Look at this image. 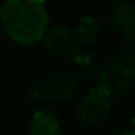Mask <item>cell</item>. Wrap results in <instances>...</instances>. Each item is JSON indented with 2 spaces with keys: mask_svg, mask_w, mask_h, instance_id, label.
<instances>
[{
  "mask_svg": "<svg viewBox=\"0 0 135 135\" xmlns=\"http://www.w3.org/2000/svg\"><path fill=\"white\" fill-rule=\"evenodd\" d=\"M45 0H3L0 26L15 44L31 47L39 42L48 29Z\"/></svg>",
  "mask_w": 135,
  "mask_h": 135,
  "instance_id": "obj_1",
  "label": "cell"
},
{
  "mask_svg": "<svg viewBox=\"0 0 135 135\" xmlns=\"http://www.w3.org/2000/svg\"><path fill=\"white\" fill-rule=\"evenodd\" d=\"M79 89V79L70 70H58L47 77L41 84L31 90L33 100L50 99L52 102L62 103L73 99Z\"/></svg>",
  "mask_w": 135,
  "mask_h": 135,
  "instance_id": "obj_2",
  "label": "cell"
},
{
  "mask_svg": "<svg viewBox=\"0 0 135 135\" xmlns=\"http://www.w3.org/2000/svg\"><path fill=\"white\" fill-rule=\"evenodd\" d=\"M112 109V89L109 86H91L76 105L77 116L84 123H97L106 119Z\"/></svg>",
  "mask_w": 135,
  "mask_h": 135,
  "instance_id": "obj_3",
  "label": "cell"
},
{
  "mask_svg": "<svg viewBox=\"0 0 135 135\" xmlns=\"http://www.w3.org/2000/svg\"><path fill=\"white\" fill-rule=\"evenodd\" d=\"M110 89L118 94H125L135 84V50L131 47L116 51L109 64Z\"/></svg>",
  "mask_w": 135,
  "mask_h": 135,
  "instance_id": "obj_4",
  "label": "cell"
},
{
  "mask_svg": "<svg viewBox=\"0 0 135 135\" xmlns=\"http://www.w3.org/2000/svg\"><path fill=\"white\" fill-rule=\"evenodd\" d=\"M41 41L44 42L45 51L50 55H54L57 58L71 57L80 48V44L76 38L73 28L62 23L50 26Z\"/></svg>",
  "mask_w": 135,
  "mask_h": 135,
  "instance_id": "obj_5",
  "label": "cell"
},
{
  "mask_svg": "<svg viewBox=\"0 0 135 135\" xmlns=\"http://www.w3.org/2000/svg\"><path fill=\"white\" fill-rule=\"evenodd\" d=\"M112 25L126 42H135V3L122 0L112 9Z\"/></svg>",
  "mask_w": 135,
  "mask_h": 135,
  "instance_id": "obj_6",
  "label": "cell"
},
{
  "mask_svg": "<svg viewBox=\"0 0 135 135\" xmlns=\"http://www.w3.org/2000/svg\"><path fill=\"white\" fill-rule=\"evenodd\" d=\"M29 134L31 135H60L61 122L52 112L39 109L29 119Z\"/></svg>",
  "mask_w": 135,
  "mask_h": 135,
  "instance_id": "obj_7",
  "label": "cell"
},
{
  "mask_svg": "<svg viewBox=\"0 0 135 135\" xmlns=\"http://www.w3.org/2000/svg\"><path fill=\"white\" fill-rule=\"evenodd\" d=\"M74 33L79 41V44L84 45H93L99 39L100 32H102V23L96 16L86 15L77 21L74 26Z\"/></svg>",
  "mask_w": 135,
  "mask_h": 135,
  "instance_id": "obj_8",
  "label": "cell"
},
{
  "mask_svg": "<svg viewBox=\"0 0 135 135\" xmlns=\"http://www.w3.org/2000/svg\"><path fill=\"white\" fill-rule=\"evenodd\" d=\"M83 71H84L86 79L91 83V86H109L110 87V74L103 64L93 60L91 64L86 67Z\"/></svg>",
  "mask_w": 135,
  "mask_h": 135,
  "instance_id": "obj_9",
  "label": "cell"
},
{
  "mask_svg": "<svg viewBox=\"0 0 135 135\" xmlns=\"http://www.w3.org/2000/svg\"><path fill=\"white\" fill-rule=\"evenodd\" d=\"M70 58H71V62H73L77 68H80V70H84V68L89 67V65L91 64V61H93L91 54L86 50H81V48H79Z\"/></svg>",
  "mask_w": 135,
  "mask_h": 135,
  "instance_id": "obj_10",
  "label": "cell"
},
{
  "mask_svg": "<svg viewBox=\"0 0 135 135\" xmlns=\"http://www.w3.org/2000/svg\"><path fill=\"white\" fill-rule=\"evenodd\" d=\"M115 135H132V132L129 131V129H120V131H118Z\"/></svg>",
  "mask_w": 135,
  "mask_h": 135,
  "instance_id": "obj_11",
  "label": "cell"
},
{
  "mask_svg": "<svg viewBox=\"0 0 135 135\" xmlns=\"http://www.w3.org/2000/svg\"><path fill=\"white\" fill-rule=\"evenodd\" d=\"M129 131L132 132V135H135V115H134V118H132V120H131V128H129Z\"/></svg>",
  "mask_w": 135,
  "mask_h": 135,
  "instance_id": "obj_12",
  "label": "cell"
},
{
  "mask_svg": "<svg viewBox=\"0 0 135 135\" xmlns=\"http://www.w3.org/2000/svg\"><path fill=\"white\" fill-rule=\"evenodd\" d=\"M132 89H134V94H135V84H134V86H132Z\"/></svg>",
  "mask_w": 135,
  "mask_h": 135,
  "instance_id": "obj_13",
  "label": "cell"
}]
</instances>
